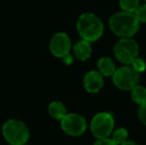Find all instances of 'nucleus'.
<instances>
[{
    "label": "nucleus",
    "instance_id": "1",
    "mask_svg": "<svg viewBox=\"0 0 146 145\" xmlns=\"http://www.w3.org/2000/svg\"><path fill=\"white\" fill-rule=\"evenodd\" d=\"M108 25L110 31L120 38H132L140 28V23L134 13L125 11L112 14Z\"/></svg>",
    "mask_w": 146,
    "mask_h": 145
},
{
    "label": "nucleus",
    "instance_id": "2",
    "mask_svg": "<svg viewBox=\"0 0 146 145\" xmlns=\"http://www.w3.org/2000/svg\"><path fill=\"white\" fill-rule=\"evenodd\" d=\"M77 30L82 39L90 43L98 41L104 31V23L94 13H84L77 21Z\"/></svg>",
    "mask_w": 146,
    "mask_h": 145
},
{
    "label": "nucleus",
    "instance_id": "3",
    "mask_svg": "<svg viewBox=\"0 0 146 145\" xmlns=\"http://www.w3.org/2000/svg\"><path fill=\"white\" fill-rule=\"evenodd\" d=\"M2 134L5 140L11 145L27 143L30 137L28 126L18 119H9L2 126Z\"/></svg>",
    "mask_w": 146,
    "mask_h": 145
},
{
    "label": "nucleus",
    "instance_id": "4",
    "mask_svg": "<svg viewBox=\"0 0 146 145\" xmlns=\"http://www.w3.org/2000/svg\"><path fill=\"white\" fill-rule=\"evenodd\" d=\"M114 129V118L110 112H98L90 121V131L96 139L106 138Z\"/></svg>",
    "mask_w": 146,
    "mask_h": 145
},
{
    "label": "nucleus",
    "instance_id": "5",
    "mask_svg": "<svg viewBox=\"0 0 146 145\" xmlns=\"http://www.w3.org/2000/svg\"><path fill=\"white\" fill-rule=\"evenodd\" d=\"M140 75L132 67L123 66L116 69L112 75V83L117 89L121 91H130L132 87L138 85Z\"/></svg>",
    "mask_w": 146,
    "mask_h": 145
},
{
    "label": "nucleus",
    "instance_id": "6",
    "mask_svg": "<svg viewBox=\"0 0 146 145\" xmlns=\"http://www.w3.org/2000/svg\"><path fill=\"white\" fill-rule=\"evenodd\" d=\"M113 53L118 62L123 65H130L138 57L139 46L132 38H121L114 46Z\"/></svg>",
    "mask_w": 146,
    "mask_h": 145
},
{
    "label": "nucleus",
    "instance_id": "7",
    "mask_svg": "<svg viewBox=\"0 0 146 145\" xmlns=\"http://www.w3.org/2000/svg\"><path fill=\"white\" fill-rule=\"evenodd\" d=\"M61 127L68 135L80 136L87 130V120L81 114L67 113L61 119Z\"/></svg>",
    "mask_w": 146,
    "mask_h": 145
},
{
    "label": "nucleus",
    "instance_id": "8",
    "mask_svg": "<svg viewBox=\"0 0 146 145\" xmlns=\"http://www.w3.org/2000/svg\"><path fill=\"white\" fill-rule=\"evenodd\" d=\"M72 49L71 38L65 32H58L52 37L50 41V51L53 56L63 58L70 54Z\"/></svg>",
    "mask_w": 146,
    "mask_h": 145
},
{
    "label": "nucleus",
    "instance_id": "9",
    "mask_svg": "<svg viewBox=\"0 0 146 145\" xmlns=\"http://www.w3.org/2000/svg\"><path fill=\"white\" fill-rule=\"evenodd\" d=\"M84 87L88 93H98L104 87V77L98 71H90L84 77Z\"/></svg>",
    "mask_w": 146,
    "mask_h": 145
},
{
    "label": "nucleus",
    "instance_id": "10",
    "mask_svg": "<svg viewBox=\"0 0 146 145\" xmlns=\"http://www.w3.org/2000/svg\"><path fill=\"white\" fill-rule=\"evenodd\" d=\"M73 52L75 57L80 61H87L90 58L92 53V45L88 41L82 40L78 41L73 47Z\"/></svg>",
    "mask_w": 146,
    "mask_h": 145
},
{
    "label": "nucleus",
    "instance_id": "11",
    "mask_svg": "<svg viewBox=\"0 0 146 145\" xmlns=\"http://www.w3.org/2000/svg\"><path fill=\"white\" fill-rule=\"evenodd\" d=\"M96 67H98V72L102 77H112L116 70L114 62L108 57H102L98 59Z\"/></svg>",
    "mask_w": 146,
    "mask_h": 145
},
{
    "label": "nucleus",
    "instance_id": "12",
    "mask_svg": "<svg viewBox=\"0 0 146 145\" xmlns=\"http://www.w3.org/2000/svg\"><path fill=\"white\" fill-rule=\"evenodd\" d=\"M49 114L52 116L54 119L61 120L64 116L67 114V109H66L65 105L61 101H52L48 107Z\"/></svg>",
    "mask_w": 146,
    "mask_h": 145
},
{
    "label": "nucleus",
    "instance_id": "13",
    "mask_svg": "<svg viewBox=\"0 0 146 145\" xmlns=\"http://www.w3.org/2000/svg\"><path fill=\"white\" fill-rule=\"evenodd\" d=\"M131 91V99L137 105H141V103L146 101V87L143 85H136L134 87L130 89Z\"/></svg>",
    "mask_w": 146,
    "mask_h": 145
},
{
    "label": "nucleus",
    "instance_id": "14",
    "mask_svg": "<svg viewBox=\"0 0 146 145\" xmlns=\"http://www.w3.org/2000/svg\"><path fill=\"white\" fill-rule=\"evenodd\" d=\"M128 138V131H127L125 128L123 127H119L116 128V129H113L112 131V138L114 142L117 145L122 144L123 142H125Z\"/></svg>",
    "mask_w": 146,
    "mask_h": 145
},
{
    "label": "nucleus",
    "instance_id": "15",
    "mask_svg": "<svg viewBox=\"0 0 146 145\" xmlns=\"http://www.w3.org/2000/svg\"><path fill=\"white\" fill-rule=\"evenodd\" d=\"M139 5H140L139 0H119V6L121 8V11L134 13V11Z\"/></svg>",
    "mask_w": 146,
    "mask_h": 145
},
{
    "label": "nucleus",
    "instance_id": "16",
    "mask_svg": "<svg viewBox=\"0 0 146 145\" xmlns=\"http://www.w3.org/2000/svg\"><path fill=\"white\" fill-rule=\"evenodd\" d=\"M134 15L136 16L139 23H146V3L137 7L134 11Z\"/></svg>",
    "mask_w": 146,
    "mask_h": 145
},
{
    "label": "nucleus",
    "instance_id": "17",
    "mask_svg": "<svg viewBox=\"0 0 146 145\" xmlns=\"http://www.w3.org/2000/svg\"><path fill=\"white\" fill-rule=\"evenodd\" d=\"M130 65H131V67H132V68L134 69L135 71H136L137 73L144 72L145 69H146L145 62L141 58H139V57H136V58H135L134 60L132 61V63H131Z\"/></svg>",
    "mask_w": 146,
    "mask_h": 145
},
{
    "label": "nucleus",
    "instance_id": "18",
    "mask_svg": "<svg viewBox=\"0 0 146 145\" xmlns=\"http://www.w3.org/2000/svg\"><path fill=\"white\" fill-rule=\"evenodd\" d=\"M137 115H138V119L140 120L144 125H146V101L141 103V105H139Z\"/></svg>",
    "mask_w": 146,
    "mask_h": 145
},
{
    "label": "nucleus",
    "instance_id": "19",
    "mask_svg": "<svg viewBox=\"0 0 146 145\" xmlns=\"http://www.w3.org/2000/svg\"><path fill=\"white\" fill-rule=\"evenodd\" d=\"M94 145H117L111 138H102V139H98L94 143Z\"/></svg>",
    "mask_w": 146,
    "mask_h": 145
},
{
    "label": "nucleus",
    "instance_id": "20",
    "mask_svg": "<svg viewBox=\"0 0 146 145\" xmlns=\"http://www.w3.org/2000/svg\"><path fill=\"white\" fill-rule=\"evenodd\" d=\"M62 60H63V62L65 63L66 65H71L72 63L74 62V58H73V56H72L71 54L66 55L65 57H63V58H62Z\"/></svg>",
    "mask_w": 146,
    "mask_h": 145
},
{
    "label": "nucleus",
    "instance_id": "21",
    "mask_svg": "<svg viewBox=\"0 0 146 145\" xmlns=\"http://www.w3.org/2000/svg\"><path fill=\"white\" fill-rule=\"evenodd\" d=\"M120 145H139V144L136 143V142H134V141H128V140H126V141L123 142V143L120 144Z\"/></svg>",
    "mask_w": 146,
    "mask_h": 145
},
{
    "label": "nucleus",
    "instance_id": "22",
    "mask_svg": "<svg viewBox=\"0 0 146 145\" xmlns=\"http://www.w3.org/2000/svg\"><path fill=\"white\" fill-rule=\"evenodd\" d=\"M22 145H28V144H26V143H25V144H22Z\"/></svg>",
    "mask_w": 146,
    "mask_h": 145
},
{
    "label": "nucleus",
    "instance_id": "23",
    "mask_svg": "<svg viewBox=\"0 0 146 145\" xmlns=\"http://www.w3.org/2000/svg\"><path fill=\"white\" fill-rule=\"evenodd\" d=\"M144 1H145V3H146V0H144Z\"/></svg>",
    "mask_w": 146,
    "mask_h": 145
}]
</instances>
